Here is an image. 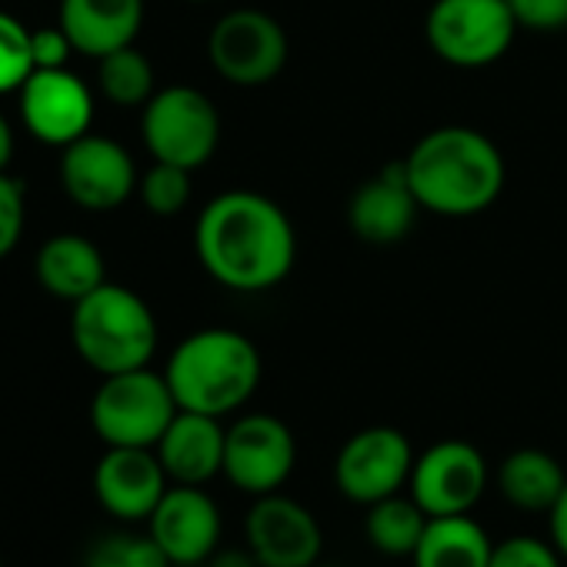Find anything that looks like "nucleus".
Segmentation results:
<instances>
[{
  "instance_id": "obj_1",
  "label": "nucleus",
  "mask_w": 567,
  "mask_h": 567,
  "mask_svg": "<svg viewBox=\"0 0 567 567\" xmlns=\"http://www.w3.org/2000/svg\"><path fill=\"white\" fill-rule=\"evenodd\" d=\"M194 250L210 280L237 295H260L288 280L298 260V230L277 200L234 187L207 200L194 224Z\"/></svg>"
},
{
  "instance_id": "obj_2",
  "label": "nucleus",
  "mask_w": 567,
  "mask_h": 567,
  "mask_svg": "<svg viewBox=\"0 0 567 567\" xmlns=\"http://www.w3.org/2000/svg\"><path fill=\"white\" fill-rule=\"evenodd\" d=\"M408 184L437 217H474L487 210L507 181L501 147L477 127L447 124L427 131L404 157Z\"/></svg>"
},
{
  "instance_id": "obj_3",
  "label": "nucleus",
  "mask_w": 567,
  "mask_h": 567,
  "mask_svg": "<svg viewBox=\"0 0 567 567\" xmlns=\"http://www.w3.org/2000/svg\"><path fill=\"white\" fill-rule=\"evenodd\" d=\"M264 374L257 344L230 328H204L187 334L167 358L164 378L181 411L210 417L237 414L257 391Z\"/></svg>"
},
{
  "instance_id": "obj_4",
  "label": "nucleus",
  "mask_w": 567,
  "mask_h": 567,
  "mask_svg": "<svg viewBox=\"0 0 567 567\" xmlns=\"http://www.w3.org/2000/svg\"><path fill=\"white\" fill-rule=\"evenodd\" d=\"M71 341L78 358L101 378L151 368L157 351V318L124 284H101L74 305Z\"/></svg>"
},
{
  "instance_id": "obj_5",
  "label": "nucleus",
  "mask_w": 567,
  "mask_h": 567,
  "mask_svg": "<svg viewBox=\"0 0 567 567\" xmlns=\"http://www.w3.org/2000/svg\"><path fill=\"white\" fill-rule=\"evenodd\" d=\"M177 411L167 378L137 368L101 381L91 398V427L104 447H157Z\"/></svg>"
},
{
  "instance_id": "obj_6",
  "label": "nucleus",
  "mask_w": 567,
  "mask_h": 567,
  "mask_svg": "<svg viewBox=\"0 0 567 567\" xmlns=\"http://www.w3.org/2000/svg\"><path fill=\"white\" fill-rule=\"evenodd\" d=\"M517 31L507 0H434L424 21L431 51L457 71L497 64L511 51Z\"/></svg>"
},
{
  "instance_id": "obj_7",
  "label": "nucleus",
  "mask_w": 567,
  "mask_h": 567,
  "mask_svg": "<svg viewBox=\"0 0 567 567\" xmlns=\"http://www.w3.org/2000/svg\"><path fill=\"white\" fill-rule=\"evenodd\" d=\"M141 137L154 161L197 171L220 144V114L204 91L174 84L154 91V97L144 104Z\"/></svg>"
},
{
  "instance_id": "obj_8",
  "label": "nucleus",
  "mask_w": 567,
  "mask_h": 567,
  "mask_svg": "<svg viewBox=\"0 0 567 567\" xmlns=\"http://www.w3.org/2000/svg\"><path fill=\"white\" fill-rule=\"evenodd\" d=\"M291 44L284 28L254 8L227 11L207 34V61L234 87H264L270 84L284 64H288Z\"/></svg>"
},
{
  "instance_id": "obj_9",
  "label": "nucleus",
  "mask_w": 567,
  "mask_h": 567,
  "mask_svg": "<svg viewBox=\"0 0 567 567\" xmlns=\"http://www.w3.org/2000/svg\"><path fill=\"white\" fill-rule=\"evenodd\" d=\"M411 437L391 424H374L351 434L334 457V487L344 501L371 507L408 491L414 471Z\"/></svg>"
},
{
  "instance_id": "obj_10",
  "label": "nucleus",
  "mask_w": 567,
  "mask_h": 567,
  "mask_svg": "<svg viewBox=\"0 0 567 567\" xmlns=\"http://www.w3.org/2000/svg\"><path fill=\"white\" fill-rule=\"evenodd\" d=\"M298 467V437L274 414H244L227 427L224 477L247 497L280 491Z\"/></svg>"
},
{
  "instance_id": "obj_11",
  "label": "nucleus",
  "mask_w": 567,
  "mask_h": 567,
  "mask_svg": "<svg viewBox=\"0 0 567 567\" xmlns=\"http://www.w3.org/2000/svg\"><path fill=\"white\" fill-rule=\"evenodd\" d=\"M491 484V467L481 447L471 441H437L414 457L408 494L424 507L427 517L471 514Z\"/></svg>"
},
{
  "instance_id": "obj_12",
  "label": "nucleus",
  "mask_w": 567,
  "mask_h": 567,
  "mask_svg": "<svg viewBox=\"0 0 567 567\" xmlns=\"http://www.w3.org/2000/svg\"><path fill=\"white\" fill-rule=\"evenodd\" d=\"M244 544L260 567H315L321 564L324 530L308 504L274 491L250 501L244 514Z\"/></svg>"
},
{
  "instance_id": "obj_13",
  "label": "nucleus",
  "mask_w": 567,
  "mask_h": 567,
  "mask_svg": "<svg viewBox=\"0 0 567 567\" xmlns=\"http://www.w3.org/2000/svg\"><path fill=\"white\" fill-rule=\"evenodd\" d=\"M147 534L157 540L171 567H204L224 537L217 501L197 484H171L147 517Z\"/></svg>"
},
{
  "instance_id": "obj_14",
  "label": "nucleus",
  "mask_w": 567,
  "mask_h": 567,
  "mask_svg": "<svg viewBox=\"0 0 567 567\" xmlns=\"http://www.w3.org/2000/svg\"><path fill=\"white\" fill-rule=\"evenodd\" d=\"M137 167L124 144L84 134L61 154V187L84 210H114L137 194Z\"/></svg>"
},
{
  "instance_id": "obj_15",
  "label": "nucleus",
  "mask_w": 567,
  "mask_h": 567,
  "mask_svg": "<svg viewBox=\"0 0 567 567\" xmlns=\"http://www.w3.org/2000/svg\"><path fill=\"white\" fill-rule=\"evenodd\" d=\"M21 121L28 134L48 147H68L91 134L94 94L68 68L34 71L21 87Z\"/></svg>"
},
{
  "instance_id": "obj_16",
  "label": "nucleus",
  "mask_w": 567,
  "mask_h": 567,
  "mask_svg": "<svg viewBox=\"0 0 567 567\" xmlns=\"http://www.w3.org/2000/svg\"><path fill=\"white\" fill-rule=\"evenodd\" d=\"M97 504L124 524L147 520L161 504L171 477L154 447H107L94 464Z\"/></svg>"
},
{
  "instance_id": "obj_17",
  "label": "nucleus",
  "mask_w": 567,
  "mask_h": 567,
  "mask_svg": "<svg viewBox=\"0 0 567 567\" xmlns=\"http://www.w3.org/2000/svg\"><path fill=\"white\" fill-rule=\"evenodd\" d=\"M417 210L421 204L408 184L404 161H394L351 194L348 227L371 247H391L411 234Z\"/></svg>"
},
{
  "instance_id": "obj_18",
  "label": "nucleus",
  "mask_w": 567,
  "mask_h": 567,
  "mask_svg": "<svg viewBox=\"0 0 567 567\" xmlns=\"http://www.w3.org/2000/svg\"><path fill=\"white\" fill-rule=\"evenodd\" d=\"M224 441L227 427L220 424V417L177 411L154 451L171 484L207 487L217 474H224Z\"/></svg>"
},
{
  "instance_id": "obj_19",
  "label": "nucleus",
  "mask_w": 567,
  "mask_h": 567,
  "mask_svg": "<svg viewBox=\"0 0 567 567\" xmlns=\"http://www.w3.org/2000/svg\"><path fill=\"white\" fill-rule=\"evenodd\" d=\"M58 24L78 54L101 61L137 41L144 0H61Z\"/></svg>"
},
{
  "instance_id": "obj_20",
  "label": "nucleus",
  "mask_w": 567,
  "mask_h": 567,
  "mask_svg": "<svg viewBox=\"0 0 567 567\" xmlns=\"http://www.w3.org/2000/svg\"><path fill=\"white\" fill-rule=\"evenodd\" d=\"M34 274L41 288L64 305H78L107 280L104 254L84 234H54L44 240L34 257Z\"/></svg>"
},
{
  "instance_id": "obj_21",
  "label": "nucleus",
  "mask_w": 567,
  "mask_h": 567,
  "mask_svg": "<svg viewBox=\"0 0 567 567\" xmlns=\"http://www.w3.org/2000/svg\"><path fill=\"white\" fill-rule=\"evenodd\" d=\"M494 484L511 507L524 514H547L567 484V471L540 447H517L497 464Z\"/></svg>"
},
{
  "instance_id": "obj_22",
  "label": "nucleus",
  "mask_w": 567,
  "mask_h": 567,
  "mask_svg": "<svg viewBox=\"0 0 567 567\" xmlns=\"http://www.w3.org/2000/svg\"><path fill=\"white\" fill-rule=\"evenodd\" d=\"M494 540L471 514L431 517L411 567H487Z\"/></svg>"
},
{
  "instance_id": "obj_23",
  "label": "nucleus",
  "mask_w": 567,
  "mask_h": 567,
  "mask_svg": "<svg viewBox=\"0 0 567 567\" xmlns=\"http://www.w3.org/2000/svg\"><path fill=\"white\" fill-rule=\"evenodd\" d=\"M364 511H368L364 514L368 544L384 557H394V560L408 557L411 560V554L417 550V544H421V537L427 530V520H431L424 514V507L408 491H401V494L384 497V501H378V504H371Z\"/></svg>"
},
{
  "instance_id": "obj_24",
  "label": "nucleus",
  "mask_w": 567,
  "mask_h": 567,
  "mask_svg": "<svg viewBox=\"0 0 567 567\" xmlns=\"http://www.w3.org/2000/svg\"><path fill=\"white\" fill-rule=\"evenodd\" d=\"M97 87L117 107H144L154 97V68L131 44L97 61Z\"/></svg>"
},
{
  "instance_id": "obj_25",
  "label": "nucleus",
  "mask_w": 567,
  "mask_h": 567,
  "mask_svg": "<svg viewBox=\"0 0 567 567\" xmlns=\"http://www.w3.org/2000/svg\"><path fill=\"white\" fill-rule=\"evenodd\" d=\"M84 567H171V560L147 530H111L87 547Z\"/></svg>"
},
{
  "instance_id": "obj_26",
  "label": "nucleus",
  "mask_w": 567,
  "mask_h": 567,
  "mask_svg": "<svg viewBox=\"0 0 567 567\" xmlns=\"http://www.w3.org/2000/svg\"><path fill=\"white\" fill-rule=\"evenodd\" d=\"M190 174L194 171H184L177 164H161L154 161L151 171L141 174L137 181V194H141V204L157 214V217H174L187 207L190 200Z\"/></svg>"
},
{
  "instance_id": "obj_27",
  "label": "nucleus",
  "mask_w": 567,
  "mask_h": 567,
  "mask_svg": "<svg viewBox=\"0 0 567 567\" xmlns=\"http://www.w3.org/2000/svg\"><path fill=\"white\" fill-rule=\"evenodd\" d=\"M31 74H34L31 31L18 18L0 11V94L21 91Z\"/></svg>"
},
{
  "instance_id": "obj_28",
  "label": "nucleus",
  "mask_w": 567,
  "mask_h": 567,
  "mask_svg": "<svg viewBox=\"0 0 567 567\" xmlns=\"http://www.w3.org/2000/svg\"><path fill=\"white\" fill-rule=\"evenodd\" d=\"M567 560L557 554V547L534 534H514L494 544L487 567H564Z\"/></svg>"
},
{
  "instance_id": "obj_29",
  "label": "nucleus",
  "mask_w": 567,
  "mask_h": 567,
  "mask_svg": "<svg viewBox=\"0 0 567 567\" xmlns=\"http://www.w3.org/2000/svg\"><path fill=\"white\" fill-rule=\"evenodd\" d=\"M24 220H28L24 184L14 181L8 171H0V260H4L21 244Z\"/></svg>"
},
{
  "instance_id": "obj_30",
  "label": "nucleus",
  "mask_w": 567,
  "mask_h": 567,
  "mask_svg": "<svg viewBox=\"0 0 567 567\" xmlns=\"http://www.w3.org/2000/svg\"><path fill=\"white\" fill-rule=\"evenodd\" d=\"M520 31L557 34L567 31V0H507Z\"/></svg>"
},
{
  "instance_id": "obj_31",
  "label": "nucleus",
  "mask_w": 567,
  "mask_h": 567,
  "mask_svg": "<svg viewBox=\"0 0 567 567\" xmlns=\"http://www.w3.org/2000/svg\"><path fill=\"white\" fill-rule=\"evenodd\" d=\"M31 54H34V71H51V68H68L74 44L71 38L58 28H41L31 31Z\"/></svg>"
},
{
  "instance_id": "obj_32",
  "label": "nucleus",
  "mask_w": 567,
  "mask_h": 567,
  "mask_svg": "<svg viewBox=\"0 0 567 567\" xmlns=\"http://www.w3.org/2000/svg\"><path fill=\"white\" fill-rule=\"evenodd\" d=\"M547 540L567 560V484H564L560 497L554 501V507L547 511Z\"/></svg>"
},
{
  "instance_id": "obj_33",
  "label": "nucleus",
  "mask_w": 567,
  "mask_h": 567,
  "mask_svg": "<svg viewBox=\"0 0 567 567\" xmlns=\"http://www.w3.org/2000/svg\"><path fill=\"white\" fill-rule=\"evenodd\" d=\"M204 567H260V560L254 557V550L247 544H230V547L220 544Z\"/></svg>"
},
{
  "instance_id": "obj_34",
  "label": "nucleus",
  "mask_w": 567,
  "mask_h": 567,
  "mask_svg": "<svg viewBox=\"0 0 567 567\" xmlns=\"http://www.w3.org/2000/svg\"><path fill=\"white\" fill-rule=\"evenodd\" d=\"M11 161H14V127L0 114V171H8Z\"/></svg>"
},
{
  "instance_id": "obj_35",
  "label": "nucleus",
  "mask_w": 567,
  "mask_h": 567,
  "mask_svg": "<svg viewBox=\"0 0 567 567\" xmlns=\"http://www.w3.org/2000/svg\"><path fill=\"white\" fill-rule=\"evenodd\" d=\"M187 4H210V0H187Z\"/></svg>"
},
{
  "instance_id": "obj_36",
  "label": "nucleus",
  "mask_w": 567,
  "mask_h": 567,
  "mask_svg": "<svg viewBox=\"0 0 567 567\" xmlns=\"http://www.w3.org/2000/svg\"><path fill=\"white\" fill-rule=\"evenodd\" d=\"M315 567H334V564H315Z\"/></svg>"
},
{
  "instance_id": "obj_37",
  "label": "nucleus",
  "mask_w": 567,
  "mask_h": 567,
  "mask_svg": "<svg viewBox=\"0 0 567 567\" xmlns=\"http://www.w3.org/2000/svg\"><path fill=\"white\" fill-rule=\"evenodd\" d=\"M0 567H4V560H0Z\"/></svg>"
}]
</instances>
